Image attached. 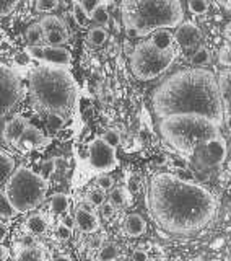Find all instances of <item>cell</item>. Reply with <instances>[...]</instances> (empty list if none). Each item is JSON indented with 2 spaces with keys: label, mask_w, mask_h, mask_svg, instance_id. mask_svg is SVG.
<instances>
[{
  "label": "cell",
  "mask_w": 231,
  "mask_h": 261,
  "mask_svg": "<svg viewBox=\"0 0 231 261\" xmlns=\"http://www.w3.org/2000/svg\"><path fill=\"white\" fill-rule=\"evenodd\" d=\"M150 214L166 233L189 237L204 230L217 216L218 202L210 190L175 173H156L148 188Z\"/></svg>",
  "instance_id": "6da1fadb"
},
{
  "label": "cell",
  "mask_w": 231,
  "mask_h": 261,
  "mask_svg": "<svg viewBox=\"0 0 231 261\" xmlns=\"http://www.w3.org/2000/svg\"><path fill=\"white\" fill-rule=\"evenodd\" d=\"M156 118L169 114H202L223 124L225 110L217 75L204 67H189L169 75L152 96Z\"/></svg>",
  "instance_id": "7a4b0ae2"
},
{
  "label": "cell",
  "mask_w": 231,
  "mask_h": 261,
  "mask_svg": "<svg viewBox=\"0 0 231 261\" xmlns=\"http://www.w3.org/2000/svg\"><path fill=\"white\" fill-rule=\"evenodd\" d=\"M30 98L38 113L67 119L75 110L78 87L69 69L44 64L31 72Z\"/></svg>",
  "instance_id": "3957f363"
},
{
  "label": "cell",
  "mask_w": 231,
  "mask_h": 261,
  "mask_svg": "<svg viewBox=\"0 0 231 261\" xmlns=\"http://www.w3.org/2000/svg\"><path fill=\"white\" fill-rule=\"evenodd\" d=\"M121 16L129 38H143L156 30L178 28L184 10L179 0H122Z\"/></svg>",
  "instance_id": "277c9868"
},
{
  "label": "cell",
  "mask_w": 231,
  "mask_h": 261,
  "mask_svg": "<svg viewBox=\"0 0 231 261\" xmlns=\"http://www.w3.org/2000/svg\"><path fill=\"white\" fill-rule=\"evenodd\" d=\"M160 134L183 157H191L197 147L220 136V124L202 114H169L158 122Z\"/></svg>",
  "instance_id": "5b68a950"
},
{
  "label": "cell",
  "mask_w": 231,
  "mask_h": 261,
  "mask_svg": "<svg viewBox=\"0 0 231 261\" xmlns=\"http://www.w3.org/2000/svg\"><path fill=\"white\" fill-rule=\"evenodd\" d=\"M47 190V178L26 167H18L4 185L2 194L12 202L18 214H23L36 209L46 199Z\"/></svg>",
  "instance_id": "8992f818"
},
{
  "label": "cell",
  "mask_w": 231,
  "mask_h": 261,
  "mask_svg": "<svg viewBox=\"0 0 231 261\" xmlns=\"http://www.w3.org/2000/svg\"><path fill=\"white\" fill-rule=\"evenodd\" d=\"M176 59V49H158L152 41H143L134 47L130 56V70L140 82H150L166 72Z\"/></svg>",
  "instance_id": "52a82bcc"
},
{
  "label": "cell",
  "mask_w": 231,
  "mask_h": 261,
  "mask_svg": "<svg viewBox=\"0 0 231 261\" xmlns=\"http://www.w3.org/2000/svg\"><path fill=\"white\" fill-rule=\"evenodd\" d=\"M0 82H2V119L10 113L23 98V84L15 69L2 65L0 69Z\"/></svg>",
  "instance_id": "ba28073f"
},
{
  "label": "cell",
  "mask_w": 231,
  "mask_h": 261,
  "mask_svg": "<svg viewBox=\"0 0 231 261\" xmlns=\"http://www.w3.org/2000/svg\"><path fill=\"white\" fill-rule=\"evenodd\" d=\"M88 165L100 173H108L114 170V167L118 165L115 147L106 144L103 137H95L88 144Z\"/></svg>",
  "instance_id": "9c48e42d"
},
{
  "label": "cell",
  "mask_w": 231,
  "mask_h": 261,
  "mask_svg": "<svg viewBox=\"0 0 231 261\" xmlns=\"http://www.w3.org/2000/svg\"><path fill=\"white\" fill-rule=\"evenodd\" d=\"M26 54L35 61L49 65H57V67H64V69H69L72 64V54L62 46H51V44L28 46Z\"/></svg>",
  "instance_id": "30bf717a"
},
{
  "label": "cell",
  "mask_w": 231,
  "mask_h": 261,
  "mask_svg": "<svg viewBox=\"0 0 231 261\" xmlns=\"http://www.w3.org/2000/svg\"><path fill=\"white\" fill-rule=\"evenodd\" d=\"M175 39L186 54H194L202 46V31L194 23H181L175 31Z\"/></svg>",
  "instance_id": "8fae6325"
},
{
  "label": "cell",
  "mask_w": 231,
  "mask_h": 261,
  "mask_svg": "<svg viewBox=\"0 0 231 261\" xmlns=\"http://www.w3.org/2000/svg\"><path fill=\"white\" fill-rule=\"evenodd\" d=\"M28 127H30L28 119L21 116V114H15L13 118L5 121V124H4V141L7 144L16 145V142H18L20 137L26 133Z\"/></svg>",
  "instance_id": "7c38bea8"
},
{
  "label": "cell",
  "mask_w": 231,
  "mask_h": 261,
  "mask_svg": "<svg viewBox=\"0 0 231 261\" xmlns=\"http://www.w3.org/2000/svg\"><path fill=\"white\" fill-rule=\"evenodd\" d=\"M49 142H51V141H49V139L43 134V130H39L38 127L30 124V127L26 129V133L20 137V141L16 142L15 147L20 152H30L33 149H41V147L47 145Z\"/></svg>",
  "instance_id": "4fadbf2b"
},
{
  "label": "cell",
  "mask_w": 231,
  "mask_h": 261,
  "mask_svg": "<svg viewBox=\"0 0 231 261\" xmlns=\"http://www.w3.org/2000/svg\"><path fill=\"white\" fill-rule=\"evenodd\" d=\"M204 147H205V153L209 157V162L212 163H221L228 159V144L221 134L210 139L207 144H204Z\"/></svg>",
  "instance_id": "5bb4252c"
},
{
  "label": "cell",
  "mask_w": 231,
  "mask_h": 261,
  "mask_svg": "<svg viewBox=\"0 0 231 261\" xmlns=\"http://www.w3.org/2000/svg\"><path fill=\"white\" fill-rule=\"evenodd\" d=\"M75 222L77 227L81 232L85 233H95L100 230V219L95 214V212L88 211L86 207H80L75 212Z\"/></svg>",
  "instance_id": "9a60e30c"
},
{
  "label": "cell",
  "mask_w": 231,
  "mask_h": 261,
  "mask_svg": "<svg viewBox=\"0 0 231 261\" xmlns=\"http://www.w3.org/2000/svg\"><path fill=\"white\" fill-rule=\"evenodd\" d=\"M218 87L221 101H223L225 114H231V67H226L218 72Z\"/></svg>",
  "instance_id": "2e32d148"
},
{
  "label": "cell",
  "mask_w": 231,
  "mask_h": 261,
  "mask_svg": "<svg viewBox=\"0 0 231 261\" xmlns=\"http://www.w3.org/2000/svg\"><path fill=\"white\" fill-rule=\"evenodd\" d=\"M124 230L129 237H142L147 232V222L140 214H129L124 219Z\"/></svg>",
  "instance_id": "e0dca14e"
},
{
  "label": "cell",
  "mask_w": 231,
  "mask_h": 261,
  "mask_svg": "<svg viewBox=\"0 0 231 261\" xmlns=\"http://www.w3.org/2000/svg\"><path fill=\"white\" fill-rule=\"evenodd\" d=\"M49 227H51L49 219L44 214H39V212L30 216L26 220V228L33 235H46L49 232Z\"/></svg>",
  "instance_id": "ac0fdd59"
},
{
  "label": "cell",
  "mask_w": 231,
  "mask_h": 261,
  "mask_svg": "<svg viewBox=\"0 0 231 261\" xmlns=\"http://www.w3.org/2000/svg\"><path fill=\"white\" fill-rule=\"evenodd\" d=\"M39 23H41V27H43V30H44V36L46 35H52V33H64V35H69L65 23L57 15L49 13V15L43 16Z\"/></svg>",
  "instance_id": "d6986e66"
},
{
  "label": "cell",
  "mask_w": 231,
  "mask_h": 261,
  "mask_svg": "<svg viewBox=\"0 0 231 261\" xmlns=\"http://www.w3.org/2000/svg\"><path fill=\"white\" fill-rule=\"evenodd\" d=\"M15 261H46V251L39 245H33V247H21L16 251Z\"/></svg>",
  "instance_id": "ffe728a7"
},
{
  "label": "cell",
  "mask_w": 231,
  "mask_h": 261,
  "mask_svg": "<svg viewBox=\"0 0 231 261\" xmlns=\"http://www.w3.org/2000/svg\"><path fill=\"white\" fill-rule=\"evenodd\" d=\"M152 44L156 46L158 49H163V51H166V49H172L175 47V35L166 30V28H163V30H156L153 35H152Z\"/></svg>",
  "instance_id": "44dd1931"
},
{
  "label": "cell",
  "mask_w": 231,
  "mask_h": 261,
  "mask_svg": "<svg viewBox=\"0 0 231 261\" xmlns=\"http://www.w3.org/2000/svg\"><path fill=\"white\" fill-rule=\"evenodd\" d=\"M0 162H2V185H5L8 178L16 171V162L13 155L8 153L7 150H2V153H0Z\"/></svg>",
  "instance_id": "7402d4cb"
},
{
  "label": "cell",
  "mask_w": 231,
  "mask_h": 261,
  "mask_svg": "<svg viewBox=\"0 0 231 261\" xmlns=\"http://www.w3.org/2000/svg\"><path fill=\"white\" fill-rule=\"evenodd\" d=\"M69 206H70V199L64 193H55L51 198V201H49V209H51L52 214H64V212H67Z\"/></svg>",
  "instance_id": "603a6c76"
},
{
  "label": "cell",
  "mask_w": 231,
  "mask_h": 261,
  "mask_svg": "<svg viewBox=\"0 0 231 261\" xmlns=\"http://www.w3.org/2000/svg\"><path fill=\"white\" fill-rule=\"evenodd\" d=\"M108 39V31L104 27H95L88 31V43L95 47H101Z\"/></svg>",
  "instance_id": "cb8c5ba5"
},
{
  "label": "cell",
  "mask_w": 231,
  "mask_h": 261,
  "mask_svg": "<svg viewBox=\"0 0 231 261\" xmlns=\"http://www.w3.org/2000/svg\"><path fill=\"white\" fill-rule=\"evenodd\" d=\"M26 39L30 46H38L41 41H44V30L41 27V23H33L26 30Z\"/></svg>",
  "instance_id": "d4e9b609"
},
{
  "label": "cell",
  "mask_w": 231,
  "mask_h": 261,
  "mask_svg": "<svg viewBox=\"0 0 231 261\" xmlns=\"http://www.w3.org/2000/svg\"><path fill=\"white\" fill-rule=\"evenodd\" d=\"M212 61V53L205 46H200L197 51L191 56V65L194 67H204Z\"/></svg>",
  "instance_id": "484cf974"
},
{
  "label": "cell",
  "mask_w": 231,
  "mask_h": 261,
  "mask_svg": "<svg viewBox=\"0 0 231 261\" xmlns=\"http://www.w3.org/2000/svg\"><path fill=\"white\" fill-rule=\"evenodd\" d=\"M129 199H130V193H129L127 188H122V186L112 188L111 193H109V201L114 204L115 207H118V206H124V204H126Z\"/></svg>",
  "instance_id": "4316f807"
},
{
  "label": "cell",
  "mask_w": 231,
  "mask_h": 261,
  "mask_svg": "<svg viewBox=\"0 0 231 261\" xmlns=\"http://www.w3.org/2000/svg\"><path fill=\"white\" fill-rule=\"evenodd\" d=\"M73 20H75V23L78 24V27L81 28H88V21L92 20V16H90L85 10L83 7L78 5V4H73Z\"/></svg>",
  "instance_id": "83f0119b"
},
{
  "label": "cell",
  "mask_w": 231,
  "mask_h": 261,
  "mask_svg": "<svg viewBox=\"0 0 231 261\" xmlns=\"http://www.w3.org/2000/svg\"><path fill=\"white\" fill-rule=\"evenodd\" d=\"M92 20H93L96 24H100V27H106V24L109 23V12H108V7H106L104 2L93 12Z\"/></svg>",
  "instance_id": "f1b7e54d"
},
{
  "label": "cell",
  "mask_w": 231,
  "mask_h": 261,
  "mask_svg": "<svg viewBox=\"0 0 231 261\" xmlns=\"http://www.w3.org/2000/svg\"><path fill=\"white\" fill-rule=\"evenodd\" d=\"M118 248L114 245H106L98 253V261H118Z\"/></svg>",
  "instance_id": "f546056e"
},
{
  "label": "cell",
  "mask_w": 231,
  "mask_h": 261,
  "mask_svg": "<svg viewBox=\"0 0 231 261\" xmlns=\"http://www.w3.org/2000/svg\"><path fill=\"white\" fill-rule=\"evenodd\" d=\"M88 201H90V204H92L93 207H101L103 204L106 202V194H104V191L101 190V188H98V190L90 191Z\"/></svg>",
  "instance_id": "4dcf8cb0"
},
{
  "label": "cell",
  "mask_w": 231,
  "mask_h": 261,
  "mask_svg": "<svg viewBox=\"0 0 231 261\" xmlns=\"http://www.w3.org/2000/svg\"><path fill=\"white\" fill-rule=\"evenodd\" d=\"M59 0H36V10L41 13H51L57 10Z\"/></svg>",
  "instance_id": "1f68e13d"
},
{
  "label": "cell",
  "mask_w": 231,
  "mask_h": 261,
  "mask_svg": "<svg viewBox=\"0 0 231 261\" xmlns=\"http://www.w3.org/2000/svg\"><path fill=\"white\" fill-rule=\"evenodd\" d=\"M209 8V0H189V10L194 15H204Z\"/></svg>",
  "instance_id": "d6a6232c"
},
{
  "label": "cell",
  "mask_w": 231,
  "mask_h": 261,
  "mask_svg": "<svg viewBox=\"0 0 231 261\" xmlns=\"http://www.w3.org/2000/svg\"><path fill=\"white\" fill-rule=\"evenodd\" d=\"M103 2H104V0H73V4H78V5L83 7V10H85L90 16L93 15V12H95L96 8L100 7Z\"/></svg>",
  "instance_id": "836d02e7"
},
{
  "label": "cell",
  "mask_w": 231,
  "mask_h": 261,
  "mask_svg": "<svg viewBox=\"0 0 231 261\" xmlns=\"http://www.w3.org/2000/svg\"><path fill=\"white\" fill-rule=\"evenodd\" d=\"M103 141L106 144H109L112 147H118L121 144V134H119V130H115V129H108L106 133L103 134Z\"/></svg>",
  "instance_id": "e575fe53"
},
{
  "label": "cell",
  "mask_w": 231,
  "mask_h": 261,
  "mask_svg": "<svg viewBox=\"0 0 231 261\" xmlns=\"http://www.w3.org/2000/svg\"><path fill=\"white\" fill-rule=\"evenodd\" d=\"M16 214H18V212H16V209L12 206V202L2 194V217L4 219H12Z\"/></svg>",
  "instance_id": "d590c367"
},
{
  "label": "cell",
  "mask_w": 231,
  "mask_h": 261,
  "mask_svg": "<svg viewBox=\"0 0 231 261\" xmlns=\"http://www.w3.org/2000/svg\"><path fill=\"white\" fill-rule=\"evenodd\" d=\"M98 186H100L103 191H111L112 188H114V179H112V176L108 175V173H101L100 178H98Z\"/></svg>",
  "instance_id": "8d00e7d4"
},
{
  "label": "cell",
  "mask_w": 231,
  "mask_h": 261,
  "mask_svg": "<svg viewBox=\"0 0 231 261\" xmlns=\"http://www.w3.org/2000/svg\"><path fill=\"white\" fill-rule=\"evenodd\" d=\"M218 62L225 67H231V46H223L218 53Z\"/></svg>",
  "instance_id": "74e56055"
},
{
  "label": "cell",
  "mask_w": 231,
  "mask_h": 261,
  "mask_svg": "<svg viewBox=\"0 0 231 261\" xmlns=\"http://www.w3.org/2000/svg\"><path fill=\"white\" fill-rule=\"evenodd\" d=\"M20 0H2V16H8L16 7H18Z\"/></svg>",
  "instance_id": "f35d334b"
},
{
  "label": "cell",
  "mask_w": 231,
  "mask_h": 261,
  "mask_svg": "<svg viewBox=\"0 0 231 261\" xmlns=\"http://www.w3.org/2000/svg\"><path fill=\"white\" fill-rule=\"evenodd\" d=\"M57 170V162L55 159H49L43 163V176L47 178V176H51L54 171Z\"/></svg>",
  "instance_id": "ab89813d"
},
{
  "label": "cell",
  "mask_w": 231,
  "mask_h": 261,
  "mask_svg": "<svg viewBox=\"0 0 231 261\" xmlns=\"http://www.w3.org/2000/svg\"><path fill=\"white\" fill-rule=\"evenodd\" d=\"M57 237H59V240L67 242V240L70 239V237H72V228L61 222L59 227H57Z\"/></svg>",
  "instance_id": "60d3db41"
},
{
  "label": "cell",
  "mask_w": 231,
  "mask_h": 261,
  "mask_svg": "<svg viewBox=\"0 0 231 261\" xmlns=\"http://www.w3.org/2000/svg\"><path fill=\"white\" fill-rule=\"evenodd\" d=\"M114 212H115V206H114L111 201H106L103 206H101V216L104 219H111L114 216Z\"/></svg>",
  "instance_id": "b9f144b4"
},
{
  "label": "cell",
  "mask_w": 231,
  "mask_h": 261,
  "mask_svg": "<svg viewBox=\"0 0 231 261\" xmlns=\"http://www.w3.org/2000/svg\"><path fill=\"white\" fill-rule=\"evenodd\" d=\"M132 261H148L147 251L142 250V248H137L134 253H132Z\"/></svg>",
  "instance_id": "7bdbcfd3"
},
{
  "label": "cell",
  "mask_w": 231,
  "mask_h": 261,
  "mask_svg": "<svg viewBox=\"0 0 231 261\" xmlns=\"http://www.w3.org/2000/svg\"><path fill=\"white\" fill-rule=\"evenodd\" d=\"M21 243H23V247H33V245H36V240L33 239V233H31V235H24L21 239Z\"/></svg>",
  "instance_id": "ee69618b"
},
{
  "label": "cell",
  "mask_w": 231,
  "mask_h": 261,
  "mask_svg": "<svg viewBox=\"0 0 231 261\" xmlns=\"http://www.w3.org/2000/svg\"><path fill=\"white\" fill-rule=\"evenodd\" d=\"M186 159H187V157H181V159H176V160H175V167H176V168H179V170H186V167H187V162H186Z\"/></svg>",
  "instance_id": "f6af8a7d"
},
{
  "label": "cell",
  "mask_w": 231,
  "mask_h": 261,
  "mask_svg": "<svg viewBox=\"0 0 231 261\" xmlns=\"http://www.w3.org/2000/svg\"><path fill=\"white\" fill-rule=\"evenodd\" d=\"M62 224H65V225L70 227V228H73V227L77 225L75 217H72V216H65V217H64V220H62Z\"/></svg>",
  "instance_id": "bcb514c9"
},
{
  "label": "cell",
  "mask_w": 231,
  "mask_h": 261,
  "mask_svg": "<svg viewBox=\"0 0 231 261\" xmlns=\"http://www.w3.org/2000/svg\"><path fill=\"white\" fill-rule=\"evenodd\" d=\"M8 256H10V251L5 245H2V261H8Z\"/></svg>",
  "instance_id": "7dc6e473"
},
{
  "label": "cell",
  "mask_w": 231,
  "mask_h": 261,
  "mask_svg": "<svg viewBox=\"0 0 231 261\" xmlns=\"http://www.w3.org/2000/svg\"><path fill=\"white\" fill-rule=\"evenodd\" d=\"M223 35H225V38H226L228 41H231V21L226 24V28H225V31H223Z\"/></svg>",
  "instance_id": "c3c4849f"
},
{
  "label": "cell",
  "mask_w": 231,
  "mask_h": 261,
  "mask_svg": "<svg viewBox=\"0 0 231 261\" xmlns=\"http://www.w3.org/2000/svg\"><path fill=\"white\" fill-rule=\"evenodd\" d=\"M225 124H226L229 134H231V114H225Z\"/></svg>",
  "instance_id": "681fc988"
},
{
  "label": "cell",
  "mask_w": 231,
  "mask_h": 261,
  "mask_svg": "<svg viewBox=\"0 0 231 261\" xmlns=\"http://www.w3.org/2000/svg\"><path fill=\"white\" fill-rule=\"evenodd\" d=\"M52 261H72V258H70V256H67V255H62V256L54 258Z\"/></svg>",
  "instance_id": "f907efd6"
},
{
  "label": "cell",
  "mask_w": 231,
  "mask_h": 261,
  "mask_svg": "<svg viewBox=\"0 0 231 261\" xmlns=\"http://www.w3.org/2000/svg\"><path fill=\"white\" fill-rule=\"evenodd\" d=\"M228 163H231V144L228 145Z\"/></svg>",
  "instance_id": "816d5d0a"
},
{
  "label": "cell",
  "mask_w": 231,
  "mask_h": 261,
  "mask_svg": "<svg viewBox=\"0 0 231 261\" xmlns=\"http://www.w3.org/2000/svg\"><path fill=\"white\" fill-rule=\"evenodd\" d=\"M228 171H231V163H228Z\"/></svg>",
  "instance_id": "f5cc1de1"
},
{
  "label": "cell",
  "mask_w": 231,
  "mask_h": 261,
  "mask_svg": "<svg viewBox=\"0 0 231 261\" xmlns=\"http://www.w3.org/2000/svg\"><path fill=\"white\" fill-rule=\"evenodd\" d=\"M212 261H218V259H212Z\"/></svg>",
  "instance_id": "db71d44e"
},
{
  "label": "cell",
  "mask_w": 231,
  "mask_h": 261,
  "mask_svg": "<svg viewBox=\"0 0 231 261\" xmlns=\"http://www.w3.org/2000/svg\"><path fill=\"white\" fill-rule=\"evenodd\" d=\"M88 261H93V259H88Z\"/></svg>",
  "instance_id": "11a10c76"
},
{
  "label": "cell",
  "mask_w": 231,
  "mask_h": 261,
  "mask_svg": "<svg viewBox=\"0 0 231 261\" xmlns=\"http://www.w3.org/2000/svg\"><path fill=\"white\" fill-rule=\"evenodd\" d=\"M228 261H231V258H229V259H228Z\"/></svg>",
  "instance_id": "9f6ffc18"
},
{
  "label": "cell",
  "mask_w": 231,
  "mask_h": 261,
  "mask_svg": "<svg viewBox=\"0 0 231 261\" xmlns=\"http://www.w3.org/2000/svg\"><path fill=\"white\" fill-rule=\"evenodd\" d=\"M229 188H231V183H229Z\"/></svg>",
  "instance_id": "6f0895ef"
}]
</instances>
